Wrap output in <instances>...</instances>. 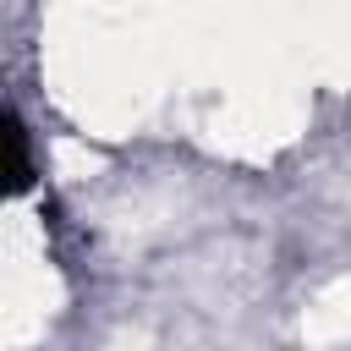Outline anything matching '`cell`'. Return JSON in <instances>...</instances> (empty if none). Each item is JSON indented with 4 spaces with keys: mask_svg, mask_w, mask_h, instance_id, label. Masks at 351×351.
Listing matches in <instances>:
<instances>
[{
    "mask_svg": "<svg viewBox=\"0 0 351 351\" xmlns=\"http://www.w3.org/2000/svg\"><path fill=\"white\" fill-rule=\"evenodd\" d=\"M0 143H5V192H11V197H22V192L33 186V159H27V126H22L16 115H5V126H0Z\"/></svg>",
    "mask_w": 351,
    "mask_h": 351,
    "instance_id": "obj_1",
    "label": "cell"
}]
</instances>
